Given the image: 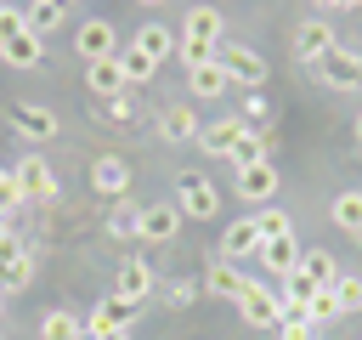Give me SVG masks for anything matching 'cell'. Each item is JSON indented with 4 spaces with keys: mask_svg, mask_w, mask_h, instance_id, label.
Masks as SVG:
<instances>
[{
    "mask_svg": "<svg viewBox=\"0 0 362 340\" xmlns=\"http://www.w3.org/2000/svg\"><path fill=\"white\" fill-rule=\"evenodd\" d=\"M266 119H272V102H266L260 91H249V96H243V125L255 130V125H266Z\"/></svg>",
    "mask_w": 362,
    "mask_h": 340,
    "instance_id": "cell-36",
    "label": "cell"
},
{
    "mask_svg": "<svg viewBox=\"0 0 362 340\" xmlns=\"http://www.w3.org/2000/svg\"><path fill=\"white\" fill-rule=\"evenodd\" d=\"M17 204H28V198H23V187H17V176H11V170H0V215H11Z\"/></svg>",
    "mask_w": 362,
    "mask_h": 340,
    "instance_id": "cell-37",
    "label": "cell"
},
{
    "mask_svg": "<svg viewBox=\"0 0 362 340\" xmlns=\"http://www.w3.org/2000/svg\"><path fill=\"white\" fill-rule=\"evenodd\" d=\"M28 278H34V249L17 238V244H6V249H0V295H17Z\"/></svg>",
    "mask_w": 362,
    "mask_h": 340,
    "instance_id": "cell-9",
    "label": "cell"
},
{
    "mask_svg": "<svg viewBox=\"0 0 362 340\" xmlns=\"http://www.w3.org/2000/svg\"><path fill=\"white\" fill-rule=\"evenodd\" d=\"M181 215H192V221H215L221 215V193H215L209 176H181Z\"/></svg>",
    "mask_w": 362,
    "mask_h": 340,
    "instance_id": "cell-5",
    "label": "cell"
},
{
    "mask_svg": "<svg viewBox=\"0 0 362 340\" xmlns=\"http://www.w3.org/2000/svg\"><path fill=\"white\" fill-rule=\"evenodd\" d=\"M305 317H311V323H328V317H339V300H334V289H317V295L305 300Z\"/></svg>",
    "mask_w": 362,
    "mask_h": 340,
    "instance_id": "cell-34",
    "label": "cell"
},
{
    "mask_svg": "<svg viewBox=\"0 0 362 340\" xmlns=\"http://www.w3.org/2000/svg\"><path fill=\"white\" fill-rule=\"evenodd\" d=\"M102 113H107V119H119V125H130V119H136V85H130V91H119V96H107V102H102Z\"/></svg>",
    "mask_w": 362,
    "mask_h": 340,
    "instance_id": "cell-33",
    "label": "cell"
},
{
    "mask_svg": "<svg viewBox=\"0 0 362 340\" xmlns=\"http://www.w3.org/2000/svg\"><path fill=\"white\" fill-rule=\"evenodd\" d=\"M158 136H164V142H187V136H198L192 108H187V102H170V108L158 113Z\"/></svg>",
    "mask_w": 362,
    "mask_h": 340,
    "instance_id": "cell-25",
    "label": "cell"
},
{
    "mask_svg": "<svg viewBox=\"0 0 362 340\" xmlns=\"http://www.w3.org/2000/svg\"><path fill=\"white\" fill-rule=\"evenodd\" d=\"M317 79H322V85H334V91H362V51L334 45V51L317 62Z\"/></svg>",
    "mask_w": 362,
    "mask_h": 340,
    "instance_id": "cell-4",
    "label": "cell"
},
{
    "mask_svg": "<svg viewBox=\"0 0 362 340\" xmlns=\"http://www.w3.org/2000/svg\"><path fill=\"white\" fill-rule=\"evenodd\" d=\"M215 62L226 68V79H238V85H249V91H260V79H266V57L249 51V45H238V40H221V45H215Z\"/></svg>",
    "mask_w": 362,
    "mask_h": 340,
    "instance_id": "cell-2",
    "label": "cell"
},
{
    "mask_svg": "<svg viewBox=\"0 0 362 340\" xmlns=\"http://www.w3.org/2000/svg\"><path fill=\"white\" fill-rule=\"evenodd\" d=\"M294 278H300L305 289H328L339 272H334V255H328V249H300V261H294Z\"/></svg>",
    "mask_w": 362,
    "mask_h": 340,
    "instance_id": "cell-15",
    "label": "cell"
},
{
    "mask_svg": "<svg viewBox=\"0 0 362 340\" xmlns=\"http://www.w3.org/2000/svg\"><path fill=\"white\" fill-rule=\"evenodd\" d=\"M113 57H119V68H124V79H130V85H147V79L158 74V62H147L136 45H124V51H113Z\"/></svg>",
    "mask_w": 362,
    "mask_h": 340,
    "instance_id": "cell-31",
    "label": "cell"
},
{
    "mask_svg": "<svg viewBox=\"0 0 362 340\" xmlns=\"http://www.w3.org/2000/svg\"><path fill=\"white\" fill-rule=\"evenodd\" d=\"M192 300H198V283H187V278H175V283H170V306L181 312V306H192Z\"/></svg>",
    "mask_w": 362,
    "mask_h": 340,
    "instance_id": "cell-38",
    "label": "cell"
},
{
    "mask_svg": "<svg viewBox=\"0 0 362 340\" xmlns=\"http://www.w3.org/2000/svg\"><path fill=\"white\" fill-rule=\"evenodd\" d=\"M328 289H334L339 312H362V278H345V272H339V278H334Z\"/></svg>",
    "mask_w": 362,
    "mask_h": 340,
    "instance_id": "cell-32",
    "label": "cell"
},
{
    "mask_svg": "<svg viewBox=\"0 0 362 340\" xmlns=\"http://www.w3.org/2000/svg\"><path fill=\"white\" fill-rule=\"evenodd\" d=\"M0 312H6V295H0Z\"/></svg>",
    "mask_w": 362,
    "mask_h": 340,
    "instance_id": "cell-45",
    "label": "cell"
},
{
    "mask_svg": "<svg viewBox=\"0 0 362 340\" xmlns=\"http://www.w3.org/2000/svg\"><path fill=\"white\" fill-rule=\"evenodd\" d=\"M130 45H136V51H141V57H147V62H164V57H170V51H175V34H170V28H164V23H141V28H136V40H130Z\"/></svg>",
    "mask_w": 362,
    "mask_h": 340,
    "instance_id": "cell-23",
    "label": "cell"
},
{
    "mask_svg": "<svg viewBox=\"0 0 362 340\" xmlns=\"http://www.w3.org/2000/svg\"><path fill=\"white\" fill-rule=\"evenodd\" d=\"M130 323H136V300H124V295H107V300L90 312L85 334H107V329H130Z\"/></svg>",
    "mask_w": 362,
    "mask_h": 340,
    "instance_id": "cell-13",
    "label": "cell"
},
{
    "mask_svg": "<svg viewBox=\"0 0 362 340\" xmlns=\"http://www.w3.org/2000/svg\"><path fill=\"white\" fill-rule=\"evenodd\" d=\"M40 340H85V323L74 312H45L40 317Z\"/></svg>",
    "mask_w": 362,
    "mask_h": 340,
    "instance_id": "cell-28",
    "label": "cell"
},
{
    "mask_svg": "<svg viewBox=\"0 0 362 340\" xmlns=\"http://www.w3.org/2000/svg\"><path fill=\"white\" fill-rule=\"evenodd\" d=\"M334 45H339V40H334V28H328L322 17H311V23H300V28H294V57H305L311 68H317Z\"/></svg>",
    "mask_w": 362,
    "mask_h": 340,
    "instance_id": "cell-10",
    "label": "cell"
},
{
    "mask_svg": "<svg viewBox=\"0 0 362 340\" xmlns=\"http://www.w3.org/2000/svg\"><path fill=\"white\" fill-rule=\"evenodd\" d=\"M40 57H45V45H40V34H34V28H17V34L0 45V62H6V68H34Z\"/></svg>",
    "mask_w": 362,
    "mask_h": 340,
    "instance_id": "cell-16",
    "label": "cell"
},
{
    "mask_svg": "<svg viewBox=\"0 0 362 340\" xmlns=\"http://www.w3.org/2000/svg\"><path fill=\"white\" fill-rule=\"evenodd\" d=\"M255 227H260V238H283V232H294V227H288V215H283L277 204H272V210H260V215H255Z\"/></svg>",
    "mask_w": 362,
    "mask_h": 340,
    "instance_id": "cell-35",
    "label": "cell"
},
{
    "mask_svg": "<svg viewBox=\"0 0 362 340\" xmlns=\"http://www.w3.org/2000/svg\"><path fill=\"white\" fill-rule=\"evenodd\" d=\"M232 193H238V198H255V204H260V198H272V193H277V170H272V159H266V164H249V170H238Z\"/></svg>",
    "mask_w": 362,
    "mask_h": 340,
    "instance_id": "cell-19",
    "label": "cell"
},
{
    "mask_svg": "<svg viewBox=\"0 0 362 340\" xmlns=\"http://www.w3.org/2000/svg\"><path fill=\"white\" fill-rule=\"evenodd\" d=\"M90 193H102V198H124V193H130V164H124L119 153H102V159L90 164Z\"/></svg>",
    "mask_w": 362,
    "mask_h": 340,
    "instance_id": "cell-8",
    "label": "cell"
},
{
    "mask_svg": "<svg viewBox=\"0 0 362 340\" xmlns=\"http://www.w3.org/2000/svg\"><path fill=\"white\" fill-rule=\"evenodd\" d=\"M113 295H124V300L141 306V300L153 295V266H147V261H124L119 278H113Z\"/></svg>",
    "mask_w": 362,
    "mask_h": 340,
    "instance_id": "cell-20",
    "label": "cell"
},
{
    "mask_svg": "<svg viewBox=\"0 0 362 340\" xmlns=\"http://www.w3.org/2000/svg\"><path fill=\"white\" fill-rule=\"evenodd\" d=\"M85 85L107 102V96H119V91H130V79H124V68H119V57H96V62H85Z\"/></svg>",
    "mask_w": 362,
    "mask_h": 340,
    "instance_id": "cell-12",
    "label": "cell"
},
{
    "mask_svg": "<svg viewBox=\"0 0 362 340\" xmlns=\"http://www.w3.org/2000/svg\"><path fill=\"white\" fill-rule=\"evenodd\" d=\"M221 40H226V17H221L215 6H192L187 23H181V62H187V68L209 62Z\"/></svg>",
    "mask_w": 362,
    "mask_h": 340,
    "instance_id": "cell-1",
    "label": "cell"
},
{
    "mask_svg": "<svg viewBox=\"0 0 362 340\" xmlns=\"http://www.w3.org/2000/svg\"><path fill=\"white\" fill-rule=\"evenodd\" d=\"M11 176H17L23 198H51V193H57V176H51V164H45L40 153H23V159L11 164Z\"/></svg>",
    "mask_w": 362,
    "mask_h": 340,
    "instance_id": "cell-7",
    "label": "cell"
},
{
    "mask_svg": "<svg viewBox=\"0 0 362 340\" xmlns=\"http://www.w3.org/2000/svg\"><path fill=\"white\" fill-rule=\"evenodd\" d=\"M175 227H181V204H147L141 210V244H170L175 238Z\"/></svg>",
    "mask_w": 362,
    "mask_h": 340,
    "instance_id": "cell-11",
    "label": "cell"
},
{
    "mask_svg": "<svg viewBox=\"0 0 362 340\" xmlns=\"http://www.w3.org/2000/svg\"><path fill=\"white\" fill-rule=\"evenodd\" d=\"M74 51H79L85 62H96V57H113V51H119V40H113V28H107L102 17H90V23L74 34Z\"/></svg>",
    "mask_w": 362,
    "mask_h": 340,
    "instance_id": "cell-14",
    "label": "cell"
},
{
    "mask_svg": "<svg viewBox=\"0 0 362 340\" xmlns=\"http://www.w3.org/2000/svg\"><path fill=\"white\" fill-rule=\"evenodd\" d=\"M141 232V204L136 198H113L107 210V238H136Z\"/></svg>",
    "mask_w": 362,
    "mask_h": 340,
    "instance_id": "cell-26",
    "label": "cell"
},
{
    "mask_svg": "<svg viewBox=\"0 0 362 340\" xmlns=\"http://www.w3.org/2000/svg\"><path fill=\"white\" fill-rule=\"evenodd\" d=\"M260 261H266V272H272V278H288V272H294V261H300V244H294V232H283V238H266V244H260Z\"/></svg>",
    "mask_w": 362,
    "mask_h": 340,
    "instance_id": "cell-22",
    "label": "cell"
},
{
    "mask_svg": "<svg viewBox=\"0 0 362 340\" xmlns=\"http://www.w3.org/2000/svg\"><path fill=\"white\" fill-rule=\"evenodd\" d=\"M17 28H28V23H23V11H11V6H0V45H6V40L17 34Z\"/></svg>",
    "mask_w": 362,
    "mask_h": 340,
    "instance_id": "cell-39",
    "label": "cell"
},
{
    "mask_svg": "<svg viewBox=\"0 0 362 340\" xmlns=\"http://www.w3.org/2000/svg\"><path fill=\"white\" fill-rule=\"evenodd\" d=\"M226 164H232V170H249V164H266V136H260V130H243V136H238V147L226 153Z\"/></svg>",
    "mask_w": 362,
    "mask_h": 340,
    "instance_id": "cell-27",
    "label": "cell"
},
{
    "mask_svg": "<svg viewBox=\"0 0 362 340\" xmlns=\"http://www.w3.org/2000/svg\"><path fill=\"white\" fill-rule=\"evenodd\" d=\"M11 130L28 136V142H51L57 136V113L40 108V102H11Z\"/></svg>",
    "mask_w": 362,
    "mask_h": 340,
    "instance_id": "cell-6",
    "label": "cell"
},
{
    "mask_svg": "<svg viewBox=\"0 0 362 340\" xmlns=\"http://www.w3.org/2000/svg\"><path fill=\"white\" fill-rule=\"evenodd\" d=\"M334 227L362 238V193H334Z\"/></svg>",
    "mask_w": 362,
    "mask_h": 340,
    "instance_id": "cell-30",
    "label": "cell"
},
{
    "mask_svg": "<svg viewBox=\"0 0 362 340\" xmlns=\"http://www.w3.org/2000/svg\"><path fill=\"white\" fill-rule=\"evenodd\" d=\"M6 244H17V238H11V215H0V249H6Z\"/></svg>",
    "mask_w": 362,
    "mask_h": 340,
    "instance_id": "cell-40",
    "label": "cell"
},
{
    "mask_svg": "<svg viewBox=\"0 0 362 340\" xmlns=\"http://www.w3.org/2000/svg\"><path fill=\"white\" fill-rule=\"evenodd\" d=\"M260 227H255V215L249 221H232L226 227V238H221V249H226V261H243V255H260Z\"/></svg>",
    "mask_w": 362,
    "mask_h": 340,
    "instance_id": "cell-21",
    "label": "cell"
},
{
    "mask_svg": "<svg viewBox=\"0 0 362 340\" xmlns=\"http://www.w3.org/2000/svg\"><path fill=\"white\" fill-rule=\"evenodd\" d=\"M141 6H158V0H141Z\"/></svg>",
    "mask_w": 362,
    "mask_h": 340,
    "instance_id": "cell-44",
    "label": "cell"
},
{
    "mask_svg": "<svg viewBox=\"0 0 362 340\" xmlns=\"http://www.w3.org/2000/svg\"><path fill=\"white\" fill-rule=\"evenodd\" d=\"M328 11H345V6H362V0H322Z\"/></svg>",
    "mask_w": 362,
    "mask_h": 340,
    "instance_id": "cell-42",
    "label": "cell"
},
{
    "mask_svg": "<svg viewBox=\"0 0 362 340\" xmlns=\"http://www.w3.org/2000/svg\"><path fill=\"white\" fill-rule=\"evenodd\" d=\"M85 340H130V329H107V334H85Z\"/></svg>",
    "mask_w": 362,
    "mask_h": 340,
    "instance_id": "cell-41",
    "label": "cell"
},
{
    "mask_svg": "<svg viewBox=\"0 0 362 340\" xmlns=\"http://www.w3.org/2000/svg\"><path fill=\"white\" fill-rule=\"evenodd\" d=\"M243 130H249L243 119H215V125H198V142H204V153L226 159V153L238 147V136H243Z\"/></svg>",
    "mask_w": 362,
    "mask_h": 340,
    "instance_id": "cell-18",
    "label": "cell"
},
{
    "mask_svg": "<svg viewBox=\"0 0 362 340\" xmlns=\"http://www.w3.org/2000/svg\"><path fill=\"white\" fill-rule=\"evenodd\" d=\"M204 289H215V295H232V300H243L249 289H255V278H243L232 261H215L209 266V278H204Z\"/></svg>",
    "mask_w": 362,
    "mask_h": 340,
    "instance_id": "cell-24",
    "label": "cell"
},
{
    "mask_svg": "<svg viewBox=\"0 0 362 340\" xmlns=\"http://www.w3.org/2000/svg\"><path fill=\"white\" fill-rule=\"evenodd\" d=\"M356 142H362V113H356Z\"/></svg>",
    "mask_w": 362,
    "mask_h": 340,
    "instance_id": "cell-43",
    "label": "cell"
},
{
    "mask_svg": "<svg viewBox=\"0 0 362 340\" xmlns=\"http://www.w3.org/2000/svg\"><path fill=\"white\" fill-rule=\"evenodd\" d=\"M62 6H74V0H62Z\"/></svg>",
    "mask_w": 362,
    "mask_h": 340,
    "instance_id": "cell-46",
    "label": "cell"
},
{
    "mask_svg": "<svg viewBox=\"0 0 362 340\" xmlns=\"http://www.w3.org/2000/svg\"><path fill=\"white\" fill-rule=\"evenodd\" d=\"M238 312H243V323H255V329H277L283 323V295H277V278H255V289L238 300Z\"/></svg>",
    "mask_w": 362,
    "mask_h": 340,
    "instance_id": "cell-3",
    "label": "cell"
},
{
    "mask_svg": "<svg viewBox=\"0 0 362 340\" xmlns=\"http://www.w3.org/2000/svg\"><path fill=\"white\" fill-rule=\"evenodd\" d=\"M62 11H68V6H62V0H34V6H28V11H23V23H28V28H34V34H51V28H57V23H62Z\"/></svg>",
    "mask_w": 362,
    "mask_h": 340,
    "instance_id": "cell-29",
    "label": "cell"
},
{
    "mask_svg": "<svg viewBox=\"0 0 362 340\" xmlns=\"http://www.w3.org/2000/svg\"><path fill=\"white\" fill-rule=\"evenodd\" d=\"M187 85H192V96H198V102H215V96H226V85H232V79H226V68L209 57V62L187 68Z\"/></svg>",
    "mask_w": 362,
    "mask_h": 340,
    "instance_id": "cell-17",
    "label": "cell"
}]
</instances>
